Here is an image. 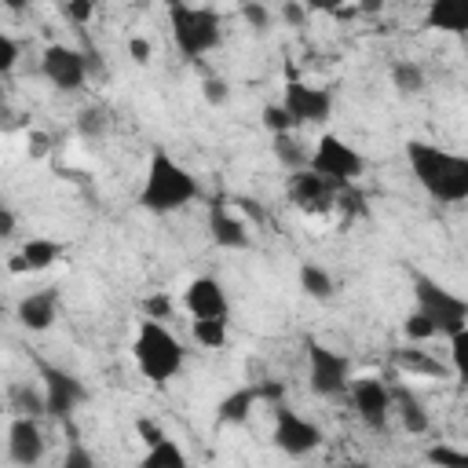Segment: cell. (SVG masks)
I'll list each match as a JSON object with an SVG mask.
<instances>
[{"label": "cell", "instance_id": "bcb514c9", "mask_svg": "<svg viewBox=\"0 0 468 468\" xmlns=\"http://www.w3.org/2000/svg\"><path fill=\"white\" fill-rule=\"evenodd\" d=\"M234 205H238V208H241V212H249V216H252V219H263V212H260V208H256V201H249V197H234Z\"/></svg>", "mask_w": 468, "mask_h": 468}, {"label": "cell", "instance_id": "83f0119b", "mask_svg": "<svg viewBox=\"0 0 468 468\" xmlns=\"http://www.w3.org/2000/svg\"><path fill=\"white\" fill-rule=\"evenodd\" d=\"M402 333H406V340H431V336H439V329L431 325V318L424 314V311H413V314H406L402 318Z\"/></svg>", "mask_w": 468, "mask_h": 468}, {"label": "cell", "instance_id": "d4e9b609", "mask_svg": "<svg viewBox=\"0 0 468 468\" xmlns=\"http://www.w3.org/2000/svg\"><path fill=\"white\" fill-rule=\"evenodd\" d=\"M143 464H150V468H157V464H165V468H183L186 464V453L165 435L161 442H154V446H146V457H143Z\"/></svg>", "mask_w": 468, "mask_h": 468}, {"label": "cell", "instance_id": "44dd1931", "mask_svg": "<svg viewBox=\"0 0 468 468\" xmlns=\"http://www.w3.org/2000/svg\"><path fill=\"white\" fill-rule=\"evenodd\" d=\"M260 402V384L256 388H238V391H230L227 399H219V406H216V420L219 424H245L249 417H252V406Z\"/></svg>", "mask_w": 468, "mask_h": 468}, {"label": "cell", "instance_id": "8d00e7d4", "mask_svg": "<svg viewBox=\"0 0 468 468\" xmlns=\"http://www.w3.org/2000/svg\"><path fill=\"white\" fill-rule=\"evenodd\" d=\"M15 62H18V40L11 33H0V73H11Z\"/></svg>", "mask_w": 468, "mask_h": 468}, {"label": "cell", "instance_id": "f546056e", "mask_svg": "<svg viewBox=\"0 0 468 468\" xmlns=\"http://www.w3.org/2000/svg\"><path fill=\"white\" fill-rule=\"evenodd\" d=\"M450 366L461 380H468V325L450 336Z\"/></svg>", "mask_w": 468, "mask_h": 468}, {"label": "cell", "instance_id": "30bf717a", "mask_svg": "<svg viewBox=\"0 0 468 468\" xmlns=\"http://www.w3.org/2000/svg\"><path fill=\"white\" fill-rule=\"evenodd\" d=\"M40 73L48 77L51 88H58V91H77V88H84V80H88V58H84V51H77V48L48 44L44 55H40Z\"/></svg>", "mask_w": 468, "mask_h": 468}, {"label": "cell", "instance_id": "ac0fdd59", "mask_svg": "<svg viewBox=\"0 0 468 468\" xmlns=\"http://www.w3.org/2000/svg\"><path fill=\"white\" fill-rule=\"evenodd\" d=\"M62 256H66V249H62L58 241H51V238H29V241L22 245V252H15V256L7 260V271H11V274L48 271V267H55Z\"/></svg>", "mask_w": 468, "mask_h": 468}, {"label": "cell", "instance_id": "5b68a950", "mask_svg": "<svg viewBox=\"0 0 468 468\" xmlns=\"http://www.w3.org/2000/svg\"><path fill=\"white\" fill-rule=\"evenodd\" d=\"M413 300H417V311L431 318L439 336H453L457 329L468 325V300L428 274H413Z\"/></svg>", "mask_w": 468, "mask_h": 468}, {"label": "cell", "instance_id": "cb8c5ba5", "mask_svg": "<svg viewBox=\"0 0 468 468\" xmlns=\"http://www.w3.org/2000/svg\"><path fill=\"white\" fill-rule=\"evenodd\" d=\"M391 84H395L399 95H417V91H424V69L417 62L402 58V62L391 66Z\"/></svg>", "mask_w": 468, "mask_h": 468}, {"label": "cell", "instance_id": "e575fe53", "mask_svg": "<svg viewBox=\"0 0 468 468\" xmlns=\"http://www.w3.org/2000/svg\"><path fill=\"white\" fill-rule=\"evenodd\" d=\"M95 15V0H66V18L73 26H88Z\"/></svg>", "mask_w": 468, "mask_h": 468}, {"label": "cell", "instance_id": "5bb4252c", "mask_svg": "<svg viewBox=\"0 0 468 468\" xmlns=\"http://www.w3.org/2000/svg\"><path fill=\"white\" fill-rule=\"evenodd\" d=\"M44 450H48V442H44V431H40L37 417L15 413V420L7 428V457H11V464L33 468V464H40Z\"/></svg>", "mask_w": 468, "mask_h": 468}, {"label": "cell", "instance_id": "d6a6232c", "mask_svg": "<svg viewBox=\"0 0 468 468\" xmlns=\"http://www.w3.org/2000/svg\"><path fill=\"white\" fill-rule=\"evenodd\" d=\"M77 128H80V135H102L106 132V110L102 106H84L77 113Z\"/></svg>", "mask_w": 468, "mask_h": 468}, {"label": "cell", "instance_id": "f1b7e54d", "mask_svg": "<svg viewBox=\"0 0 468 468\" xmlns=\"http://www.w3.org/2000/svg\"><path fill=\"white\" fill-rule=\"evenodd\" d=\"M424 461H428V464H453V468H468V450H457V446L439 442V446H428V450H424Z\"/></svg>", "mask_w": 468, "mask_h": 468}, {"label": "cell", "instance_id": "836d02e7", "mask_svg": "<svg viewBox=\"0 0 468 468\" xmlns=\"http://www.w3.org/2000/svg\"><path fill=\"white\" fill-rule=\"evenodd\" d=\"M241 18H245L252 29H260V33L271 29V11H267L260 0H245V4H241Z\"/></svg>", "mask_w": 468, "mask_h": 468}, {"label": "cell", "instance_id": "c3c4849f", "mask_svg": "<svg viewBox=\"0 0 468 468\" xmlns=\"http://www.w3.org/2000/svg\"><path fill=\"white\" fill-rule=\"evenodd\" d=\"M26 4H29V0H4V7H7V11H15V15H18Z\"/></svg>", "mask_w": 468, "mask_h": 468}, {"label": "cell", "instance_id": "7dc6e473", "mask_svg": "<svg viewBox=\"0 0 468 468\" xmlns=\"http://www.w3.org/2000/svg\"><path fill=\"white\" fill-rule=\"evenodd\" d=\"M380 7H384V0H358V4H355L358 15H377Z\"/></svg>", "mask_w": 468, "mask_h": 468}, {"label": "cell", "instance_id": "8992f818", "mask_svg": "<svg viewBox=\"0 0 468 468\" xmlns=\"http://www.w3.org/2000/svg\"><path fill=\"white\" fill-rule=\"evenodd\" d=\"M307 168H314L318 176L333 179L336 186H351V183L366 172V157H362L355 146H347L340 135L325 132V135L314 143V150H311V157H307Z\"/></svg>", "mask_w": 468, "mask_h": 468}, {"label": "cell", "instance_id": "4316f807", "mask_svg": "<svg viewBox=\"0 0 468 468\" xmlns=\"http://www.w3.org/2000/svg\"><path fill=\"white\" fill-rule=\"evenodd\" d=\"M11 410L15 413H26V417H37V413H48V402H44V395L29 391L26 384H15L11 388Z\"/></svg>", "mask_w": 468, "mask_h": 468}, {"label": "cell", "instance_id": "74e56055", "mask_svg": "<svg viewBox=\"0 0 468 468\" xmlns=\"http://www.w3.org/2000/svg\"><path fill=\"white\" fill-rule=\"evenodd\" d=\"M201 95H205L208 106H223V102H227V84H223L219 77H205V80H201Z\"/></svg>", "mask_w": 468, "mask_h": 468}, {"label": "cell", "instance_id": "484cf974", "mask_svg": "<svg viewBox=\"0 0 468 468\" xmlns=\"http://www.w3.org/2000/svg\"><path fill=\"white\" fill-rule=\"evenodd\" d=\"M190 333L201 347H223L227 344V318H194Z\"/></svg>", "mask_w": 468, "mask_h": 468}, {"label": "cell", "instance_id": "d6986e66", "mask_svg": "<svg viewBox=\"0 0 468 468\" xmlns=\"http://www.w3.org/2000/svg\"><path fill=\"white\" fill-rule=\"evenodd\" d=\"M424 26L435 33H450V37H464L468 33V0H431Z\"/></svg>", "mask_w": 468, "mask_h": 468}, {"label": "cell", "instance_id": "6da1fadb", "mask_svg": "<svg viewBox=\"0 0 468 468\" xmlns=\"http://www.w3.org/2000/svg\"><path fill=\"white\" fill-rule=\"evenodd\" d=\"M406 161H410V172L428 197H435L442 205L468 201V157L464 154L413 139V143H406Z\"/></svg>", "mask_w": 468, "mask_h": 468}, {"label": "cell", "instance_id": "52a82bcc", "mask_svg": "<svg viewBox=\"0 0 468 468\" xmlns=\"http://www.w3.org/2000/svg\"><path fill=\"white\" fill-rule=\"evenodd\" d=\"M307 380L318 399H336L351 388V358L318 340H307Z\"/></svg>", "mask_w": 468, "mask_h": 468}, {"label": "cell", "instance_id": "681fc988", "mask_svg": "<svg viewBox=\"0 0 468 468\" xmlns=\"http://www.w3.org/2000/svg\"><path fill=\"white\" fill-rule=\"evenodd\" d=\"M29 4H37V0H29Z\"/></svg>", "mask_w": 468, "mask_h": 468}, {"label": "cell", "instance_id": "f35d334b", "mask_svg": "<svg viewBox=\"0 0 468 468\" xmlns=\"http://www.w3.org/2000/svg\"><path fill=\"white\" fill-rule=\"evenodd\" d=\"M135 435H139L146 446H154V442L165 439V428H161L154 417H139V420H135Z\"/></svg>", "mask_w": 468, "mask_h": 468}, {"label": "cell", "instance_id": "277c9868", "mask_svg": "<svg viewBox=\"0 0 468 468\" xmlns=\"http://www.w3.org/2000/svg\"><path fill=\"white\" fill-rule=\"evenodd\" d=\"M168 26H172V37H176V48H179L186 58L208 55V51L219 44V37H223V18H219V11H212V7L172 4Z\"/></svg>", "mask_w": 468, "mask_h": 468}, {"label": "cell", "instance_id": "ba28073f", "mask_svg": "<svg viewBox=\"0 0 468 468\" xmlns=\"http://www.w3.org/2000/svg\"><path fill=\"white\" fill-rule=\"evenodd\" d=\"M40 377H44V402H48V413L62 424H69L73 410L80 402H88V388L62 366H51V362H37Z\"/></svg>", "mask_w": 468, "mask_h": 468}, {"label": "cell", "instance_id": "3957f363", "mask_svg": "<svg viewBox=\"0 0 468 468\" xmlns=\"http://www.w3.org/2000/svg\"><path fill=\"white\" fill-rule=\"evenodd\" d=\"M132 358H135L139 373L150 384L165 388L172 377H179L186 351L157 318H146V322H139V333H135V344H132Z\"/></svg>", "mask_w": 468, "mask_h": 468}, {"label": "cell", "instance_id": "9a60e30c", "mask_svg": "<svg viewBox=\"0 0 468 468\" xmlns=\"http://www.w3.org/2000/svg\"><path fill=\"white\" fill-rule=\"evenodd\" d=\"M208 234L219 249H245L249 245V223L227 205V197L208 201Z\"/></svg>", "mask_w": 468, "mask_h": 468}, {"label": "cell", "instance_id": "ee69618b", "mask_svg": "<svg viewBox=\"0 0 468 468\" xmlns=\"http://www.w3.org/2000/svg\"><path fill=\"white\" fill-rule=\"evenodd\" d=\"M311 11H325V15H340L344 11V0H307Z\"/></svg>", "mask_w": 468, "mask_h": 468}, {"label": "cell", "instance_id": "d590c367", "mask_svg": "<svg viewBox=\"0 0 468 468\" xmlns=\"http://www.w3.org/2000/svg\"><path fill=\"white\" fill-rule=\"evenodd\" d=\"M143 311H146V318L165 322V318L172 314V300H168L165 292H154V296H146V300H143Z\"/></svg>", "mask_w": 468, "mask_h": 468}, {"label": "cell", "instance_id": "8fae6325", "mask_svg": "<svg viewBox=\"0 0 468 468\" xmlns=\"http://www.w3.org/2000/svg\"><path fill=\"white\" fill-rule=\"evenodd\" d=\"M282 106L292 113L296 128L300 124H322L333 113V95H329V88H314V84H303L292 77L282 88Z\"/></svg>", "mask_w": 468, "mask_h": 468}, {"label": "cell", "instance_id": "e0dca14e", "mask_svg": "<svg viewBox=\"0 0 468 468\" xmlns=\"http://www.w3.org/2000/svg\"><path fill=\"white\" fill-rule=\"evenodd\" d=\"M15 314H18L22 329H29V333H44V329L55 325V314H58V292H55V289H40V292L22 296L18 307H15Z\"/></svg>", "mask_w": 468, "mask_h": 468}, {"label": "cell", "instance_id": "ffe728a7", "mask_svg": "<svg viewBox=\"0 0 468 468\" xmlns=\"http://www.w3.org/2000/svg\"><path fill=\"white\" fill-rule=\"evenodd\" d=\"M391 410L399 413V420H402V428H406L410 435H424L428 424H431L424 402H420L417 391H410L406 384H391Z\"/></svg>", "mask_w": 468, "mask_h": 468}, {"label": "cell", "instance_id": "7c38bea8", "mask_svg": "<svg viewBox=\"0 0 468 468\" xmlns=\"http://www.w3.org/2000/svg\"><path fill=\"white\" fill-rule=\"evenodd\" d=\"M322 442V431L289 406H274V446L289 457H307Z\"/></svg>", "mask_w": 468, "mask_h": 468}, {"label": "cell", "instance_id": "7a4b0ae2", "mask_svg": "<svg viewBox=\"0 0 468 468\" xmlns=\"http://www.w3.org/2000/svg\"><path fill=\"white\" fill-rule=\"evenodd\" d=\"M201 194V186H197V179L168 154V150H154L150 154V161H146V176H143V190H139V205L146 208V212H157V216H165V212H179V208H186L194 197Z\"/></svg>", "mask_w": 468, "mask_h": 468}, {"label": "cell", "instance_id": "f6af8a7d", "mask_svg": "<svg viewBox=\"0 0 468 468\" xmlns=\"http://www.w3.org/2000/svg\"><path fill=\"white\" fill-rule=\"evenodd\" d=\"M0 238H15V212L7 205L0 208Z\"/></svg>", "mask_w": 468, "mask_h": 468}, {"label": "cell", "instance_id": "2e32d148", "mask_svg": "<svg viewBox=\"0 0 468 468\" xmlns=\"http://www.w3.org/2000/svg\"><path fill=\"white\" fill-rule=\"evenodd\" d=\"M183 303L194 318H227V292L216 278H194L183 292Z\"/></svg>", "mask_w": 468, "mask_h": 468}, {"label": "cell", "instance_id": "9c48e42d", "mask_svg": "<svg viewBox=\"0 0 468 468\" xmlns=\"http://www.w3.org/2000/svg\"><path fill=\"white\" fill-rule=\"evenodd\" d=\"M289 201L300 208V212H311V216H325V212H333L336 208V194H340V186L333 183V179H325V176H318L314 168H292V176H289Z\"/></svg>", "mask_w": 468, "mask_h": 468}, {"label": "cell", "instance_id": "7402d4cb", "mask_svg": "<svg viewBox=\"0 0 468 468\" xmlns=\"http://www.w3.org/2000/svg\"><path fill=\"white\" fill-rule=\"evenodd\" d=\"M395 366L402 373H420V377H446V366L439 358H431L428 351H413V347H399L395 351Z\"/></svg>", "mask_w": 468, "mask_h": 468}, {"label": "cell", "instance_id": "7bdbcfd3", "mask_svg": "<svg viewBox=\"0 0 468 468\" xmlns=\"http://www.w3.org/2000/svg\"><path fill=\"white\" fill-rule=\"evenodd\" d=\"M26 143H29V157H44L48 154V135L44 132H29Z\"/></svg>", "mask_w": 468, "mask_h": 468}, {"label": "cell", "instance_id": "b9f144b4", "mask_svg": "<svg viewBox=\"0 0 468 468\" xmlns=\"http://www.w3.org/2000/svg\"><path fill=\"white\" fill-rule=\"evenodd\" d=\"M307 11H311L307 4H296V0H289V4L282 7V18H285L289 26H303V22H307Z\"/></svg>", "mask_w": 468, "mask_h": 468}, {"label": "cell", "instance_id": "4fadbf2b", "mask_svg": "<svg viewBox=\"0 0 468 468\" xmlns=\"http://www.w3.org/2000/svg\"><path fill=\"white\" fill-rule=\"evenodd\" d=\"M351 402H355V413L366 428L373 431H384L388 428V417H391V388L377 377H362L351 384Z\"/></svg>", "mask_w": 468, "mask_h": 468}, {"label": "cell", "instance_id": "4dcf8cb0", "mask_svg": "<svg viewBox=\"0 0 468 468\" xmlns=\"http://www.w3.org/2000/svg\"><path fill=\"white\" fill-rule=\"evenodd\" d=\"M263 124H267L271 135H282V132H292V128H296L292 113H289L282 102H267V106H263Z\"/></svg>", "mask_w": 468, "mask_h": 468}, {"label": "cell", "instance_id": "1f68e13d", "mask_svg": "<svg viewBox=\"0 0 468 468\" xmlns=\"http://www.w3.org/2000/svg\"><path fill=\"white\" fill-rule=\"evenodd\" d=\"M274 157H278L285 168H303V165H307V161H303V154H300V146L292 143V132L274 135Z\"/></svg>", "mask_w": 468, "mask_h": 468}, {"label": "cell", "instance_id": "60d3db41", "mask_svg": "<svg viewBox=\"0 0 468 468\" xmlns=\"http://www.w3.org/2000/svg\"><path fill=\"white\" fill-rule=\"evenodd\" d=\"M128 55H132V62L146 66V62H150V55H154V48H150V40H146V37H132V40H128Z\"/></svg>", "mask_w": 468, "mask_h": 468}, {"label": "cell", "instance_id": "603a6c76", "mask_svg": "<svg viewBox=\"0 0 468 468\" xmlns=\"http://www.w3.org/2000/svg\"><path fill=\"white\" fill-rule=\"evenodd\" d=\"M300 289L311 296V300H329L333 296V274L322 267V263H300Z\"/></svg>", "mask_w": 468, "mask_h": 468}, {"label": "cell", "instance_id": "ab89813d", "mask_svg": "<svg viewBox=\"0 0 468 468\" xmlns=\"http://www.w3.org/2000/svg\"><path fill=\"white\" fill-rule=\"evenodd\" d=\"M91 464H95V457H91V453L73 439V442H69V450H66V457H62V468H91Z\"/></svg>", "mask_w": 468, "mask_h": 468}]
</instances>
